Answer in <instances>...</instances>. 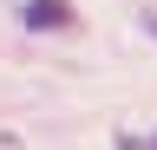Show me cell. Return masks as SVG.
Instances as JSON below:
<instances>
[{"label": "cell", "instance_id": "cell-1", "mask_svg": "<svg viewBox=\"0 0 157 150\" xmlns=\"http://www.w3.org/2000/svg\"><path fill=\"white\" fill-rule=\"evenodd\" d=\"M20 26L26 33H72L78 26V7L72 0H20Z\"/></svg>", "mask_w": 157, "mask_h": 150}, {"label": "cell", "instance_id": "cell-2", "mask_svg": "<svg viewBox=\"0 0 157 150\" xmlns=\"http://www.w3.org/2000/svg\"><path fill=\"white\" fill-rule=\"evenodd\" d=\"M144 26H151V33H157V13H151V20H144Z\"/></svg>", "mask_w": 157, "mask_h": 150}, {"label": "cell", "instance_id": "cell-3", "mask_svg": "<svg viewBox=\"0 0 157 150\" xmlns=\"http://www.w3.org/2000/svg\"><path fill=\"white\" fill-rule=\"evenodd\" d=\"M137 150H157V137H151V144H137Z\"/></svg>", "mask_w": 157, "mask_h": 150}]
</instances>
